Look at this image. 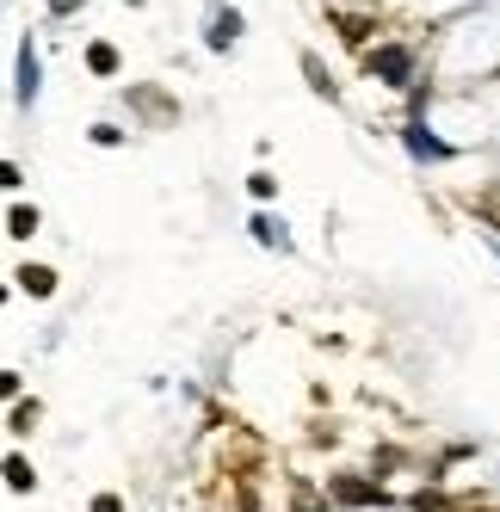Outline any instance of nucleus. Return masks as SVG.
<instances>
[{"label": "nucleus", "mask_w": 500, "mask_h": 512, "mask_svg": "<svg viewBox=\"0 0 500 512\" xmlns=\"http://www.w3.org/2000/svg\"><path fill=\"white\" fill-rule=\"evenodd\" d=\"M371 68H377V75H383V81H396V87H402L414 62H408V50H377V56H371Z\"/></svg>", "instance_id": "nucleus-1"}, {"label": "nucleus", "mask_w": 500, "mask_h": 512, "mask_svg": "<svg viewBox=\"0 0 500 512\" xmlns=\"http://www.w3.org/2000/svg\"><path fill=\"white\" fill-rule=\"evenodd\" d=\"M19 99H25V105L38 99V50H31V44L19 50Z\"/></svg>", "instance_id": "nucleus-2"}, {"label": "nucleus", "mask_w": 500, "mask_h": 512, "mask_svg": "<svg viewBox=\"0 0 500 512\" xmlns=\"http://www.w3.org/2000/svg\"><path fill=\"white\" fill-rule=\"evenodd\" d=\"M235 31H241V13H217V19H210V50H229Z\"/></svg>", "instance_id": "nucleus-3"}, {"label": "nucleus", "mask_w": 500, "mask_h": 512, "mask_svg": "<svg viewBox=\"0 0 500 512\" xmlns=\"http://www.w3.org/2000/svg\"><path fill=\"white\" fill-rule=\"evenodd\" d=\"M408 149H414V155H426V161H439V155H445V142H439V136H426V130L414 124V130H408Z\"/></svg>", "instance_id": "nucleus-4"}, {"label": "nucleus", "mask_w": 500, "mask_h": 512, "mask_svg": "<svg viewBox=\"0 0 500 512\" xmlns=\"http://www.w3.org/2000/svg\"><path fill=\"white\" fill-rule=\"evenodd\" d=\"M19 284H25V290H38V297H50V284H56V278H50L44 266H25V272H19Z\"/></svg>", "instance_id": "nucleus-5"}, {"label": "nucleus", "mask_w": 500, "mask_h": 512, "mask_svg": "<svg viewBox=\"0 0 500 512\" xmlns=\"http://www.w3.org/2000/svg\"><path fill=\"white\" fill-rule=\"evenodd\" d=\"M254 235H260L266 247H284V223H272V216H260V223H254Z\"/></svg>", "instance_id": "nucleus-6"}, {"label": "nucleus", "mask_w": 500, "mask_h": 512, "mask_svg": "<svg viewBox=\"0 0 500 512\" xmlns=\"http://www.w3.org/2000/svg\"><path fill=\"white\" fill-rule=\"evenodd\" d=\"M31 229H38V210L19 204V210H13V235H31Z\"/></svg>", "instance_id": "nucleus-7"}]
</instances>
